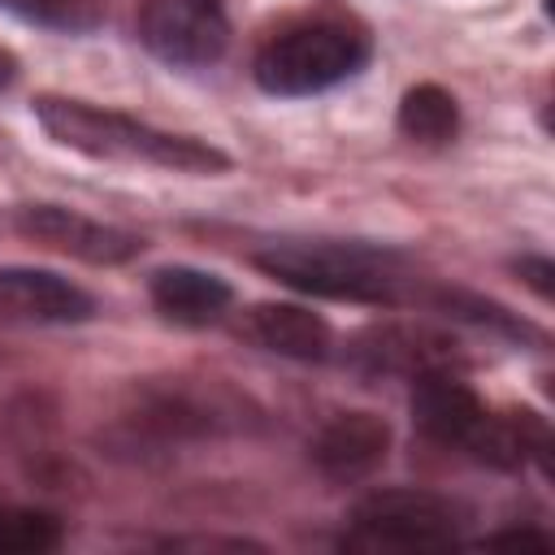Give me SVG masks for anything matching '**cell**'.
I'll return each instance as SVG.
<instances>
[{
    "label": "cell",
    "instance_id": "cell-13",
    "mask_svg": "<svg viewBox=\"0 0 555 555\" xmlns=\"http://www.w3.org/2000/svg\"><path fill=\"white\" fill-rule=\"evenodd\" d=\"M61 538L65 529L52 512L0 503V555H43V551H56Z\"/></svg>",
    "mask_w": 555,
    "mask_h": 555
},
{
    "label": "cell",
    "instance_id": "cell-9",
    "mask_svg": "<svg viewBox=\"0 0 555 555\" xmlns=\"http://www.w3.org/2000/svg\"><path fill=\"white\" fill-rule=\"evenodd\" d=\"M390 421L377 416V412H364V408H351V412H338L321 425V434L312 438L308 455H312V468L334 481V486H356V481H369L386 455H390Z\"/></svg>",
    "mask_w": 555,
    "mask_h": 555
},
{
    "label": "cell",
    "instance_id": "cell-12",
    "mask_svg": "<svg viewBox=\"0 0 555 555\" xmlns=\"http://www.w3.org/2000/svg\"><path fill=\"white\" fill-rule=\"evenodd\" d=\"M395 126L408 143H421V147H447L455 134H460V104L447 87L438 82H416L399 95V113H395Z\"/></svg>",
    "mask_w": 555,
    "mask_h": 555
},
{
    "label": "cell",
    "instance_id": "cell-14",
    "mask_svg": "<svg viewBox=\"0 0 555 555\" xmlns=\"http://www.w3.org/2000/svg\"><path fill=\"white\" fill-rule=\"evenodd\" d=\"M0 9L17 13L22 22L48 26V30H65V35H87L104 22L100 0H0Z\"/></svg>",
    "mask_w": 555,
    "mask_h": 555
},
{
    "label": "cell",
    "instance_id": "cell-8",
    "mask_svg": "<svg viewBox=\"0 0 555 555\" xmlns=\"http://www.w3.org/2000/svg\"><path fill=\"white\" fill-rule=\"evenodd\" d=\"M95 317V295L78 282L35 269V264H0V325L13 330H48V325H82Z\"/></svg>",
    "mask_w": 555,
    "mask_h": 555
},
{
    "label": "cell",
    "instance_id": "cell-1",
    "mask_svg": "<svg viewBox=\"0 0 555 555\" xmlns=\"http://www.w3.org/2000/svg\"><path fill=\"white\" fill-rule=\"evenodd\" d=\"M30 113L56 147H69V152L91 156V160L152 165V169L195 173V178H212V173H225L234 165L230 152H221L208 139L173 134V130H160L143 117H130L121 108H104V104H91L78 95L43 91L30 100Z\"/></svg>",
    "mask_w": 555,
    "mask_h": 555
},
{
    "label": "cell",
    "instance_id": "cell-3",
    "mask_svg": "<svg viewBox=\"0 0 555 555\" xmlns=\"http://www.w3.org/2000/svg\"><path fill=\"white\" fill-rule=\"evenodd\" d=\"M373 61V35L351 13H308L282 30H273L256 56L251 78L264 95L304 100L330 87L351 82Z\"/></svg>",
    "mask_w": 555,
    "mask_h": 555
},
{
    "label": "cell",
    "instance_id": "cell-6",
    "mask_svg": "<svg viewBox=\"0 0 555 555\" xmlns=\"http://www.w3.org/2000/svg\"><path fill=\"white\" fill-rule=\"evenodd\" d=\"M464 351L451 334L425 321H369L343 343V364L360 377H421L434 369H460Z\"/></svg>",
    "mask_w": 555,
    "mask_h": 555
},
{
    "label": "cell",
    "instance_id": "cell-15",
    "mask_svg": "<svg viewBox=\"0 0 555 555\" xmlns=\"http://www.w3.org/2000/svg\"><path fill=\"white\" fill-rule=\"evenodd\" d=\"M512 269L525 278V286L538 295V299H551V278H555V264H551V256H520V260H512Z\"/></svg>",
    "mask_w": 555,
    "mask_h": 555
},
{
    "label": "cell",
    "instance_id": "cell-7",
    "mask_svg": "<svg viewBox=\"0 0 555 555\" xmlns=\"http://www.w3.org/2000/svg\"><path fill=\"white\" fill-rule=\"evenodd\" d=\"M13 230L43 251H56V256H69V260H82L95 269L130 264L147 247L143 234L113 225V221H95L78 208H65V204H17Z\"/></svg>",
    "mask_w": 555,
    "mask_h": 555
},
{
    "label": "cell",
    "instance_id": "cell-2",
    "mask_svg": "<svg viewBox=\"0 0 555 555\" xmlns=\"http://www.w3.org/2000/svg\"><path fill=\"white\" fill-rule=\"evenodd\" d=\"M251 264L295 295L334 304H416L425 286L399 251L369 243H273Z\"/></svg>",
    "mask_w": 555,
    "mask_h": 555
},
{
    "label": "cell",
    "instance_id": "cell-17",
    "mask_svg": "<svg viewBox=\"0 0 555 555\" xmlns=\"http://www.w3.org/2000/svg\"><path fill=\"white\" fill-rule=\"evenodd\" d=\"M17 74H22V61L9 48H0V91H9L17 82Z\"/></svg>",
    "mask_w": 555,
    "mask_h": 555
},
{
    "label": "cell",
    "instance_id": "cell-10",
    "mask_svg": "<svg viewBox=\"0 0 555 555\" xmlns=\"http://www.w3.org/2000/svg\"><path fill=\"white\" fill-rule=\"evenodd\" d=\"M238 334L247 343H256L269 356L282 360H299V364H317L334 356V330L321 312L304 308V304H286V299H264L251 304L238 317Z\"/></svg>",
    "mask_w": 555,
    "mask_h": 555
},
{
    "label": "cell",
    "instance_id": "cell-16",
    "mask_svg": "<svg viewBox=\"0 0 555 555\" xmlns=\"http://www.w3.org/2000/svg\"><path fill=\"white\" fill-rule=\"evenodd\" d=\"M481 546H538V551H546L551 546V533L546 529H533V525H512V529L486 533Z\"/></svg>",
    "mask_w": 555,
    "mask_h": 555
},
{
    "label": "cell",
    "instance_id": "cell-4",
    "mask_svg": "<svg viewBox=\"0 0 555 555\" xmlns=\"http://www.w3.org/2000/svg\"><path fill=\"white\" fill-rule=\"evenodd\" d=\"M464 525H468V512L455 499L416 490V486H390V490H369L364 499L351 503L338 546L347 551H438V546H455Z\"/></svg>",
    "mask_w": 555,
    "mask_h": 555
},
{
    "label": "cell",
    "instance_id": "cell-5",
    "mask_svg": "<svg viewBox=\"0 0 555 555\" xmlns=\"http://www.w3.org/2000/svg\"><path fill=\"white\" fill-rule=\"evenodd\" d=\"M139 43L173 69H208L230 48L225 0H143Z\"/></svg>",
    "mask_w": 555,
    "mask_h": 555
},
{
    "label": "cell",
    "instance_id": "cell-11",
    "mask_svg": "<svg viewBox=\"0 0 555 555\" xmlns=\"http://www.w3.org/2000/svg\"><path fill=\"white\" fill-rule=\"evenodd\" d=\"M147 299L165 321L199 330V325H212L230 312L234 286L221 273H208L195 264H160L147 278Z\"/></svg>",
    "mask_w": 555,
    "mask_h": 555
}]
</instances>
